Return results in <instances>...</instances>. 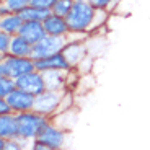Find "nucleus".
Returning a JSON list of instances; mask_svg holds the SVG:
<instances>
[{"mask_svg": "<svg viewBox=\"0 0 150 150\" xmlns=\"http://www.w3.org/2000/svg\"><path fill=\"white\" fill-rule=\"evenodd\" d=\"M36 70V62L33 57H20V56H7L0 57V75L2 77H11L18 79L28 72Z\"/></svg>", "mask_w": 150, "mask_h": 150, "instance_id": "4", "label": "nucleus"}, {"mask_svg": "<svg viewBox=\"0 0 150 150\" xmlns=\"http://www.w3.org/2000/svg\"><path fill=\"white\" fill-rule=\"evenodd\" d=\"M8 13H11V11L8 10V8L5 7L4 4H0V16H4V15H8Z\"/></svg>", "mask_w": 150, "mask_h": 150, "instance_id": "26", "label": "nucleus"}, {"mask_svg": "<svg viewBox=\"0 0 150 150\" xmlns=\"http://www.w3.org/2000/svg\"><path fill=\"white\" fill-rule=\"evenodd\" d=\"M64 93H65V90H46V91H42L34 100V111L52 119L57 114V109H59V105L62 101Z\"/></svg>", "mask_w": 150, "mask_h": 150, "instance_id": "5", "label": "nucleus"}, {"mask_svg": "<svg viewBox=\"0 0 150 150\" xmlns=\"http://www.w3.org/2000/svg\"><path fill=\"white\" fill-rule=\"evenodd\" d=\"M15 90H16V80L11 79V77H2L0 75V98H7Z\"/></svg>", "mask_w": 150, "mask_h": 150, "instance_id": "19", "label": "nucleus"}, {"mask_svg": "<svg viewBox=\"0 0 150 150\" xmlns=\"http://www.w3.org/2000/svg\"><path fill=\"white\" fill-rule=\"evenodd\" d=\"M42 23H44L46 34H51V36H67L70 33V28L67 25L65 16H59V15L51 13Z\"/></svg>", "mask_w": 150, "mask_h": 150, "instance_id": "12", "label": "nucleus"}, {"mask_svg": "<svg viewBox=\"0 0 150 150\" xmlns=\"http://www.w3.org/2000/svg\"><path fill=\"white\" fill-rule=\"evenodd\" d=\"M16 121H18V132H20L18 137L26 147H31L33 142L42 132V129L51 122V117L39 114L33 109V111H26V112H18Z\"/></svg>", "mask_w": 150, "mask_h": 150, "instance_id": "1", "label": "nucleus"}, {"mask_svg": "<svg viewBox=\"0 0 150 150\" xmlns=\"http://www.w3.org/2000/svg\"><path fill=\"white\" fill-rule=\"evenodd\" d=\"M23 21L25 20L21 18L20 13H8V15L0 16V31L15 36V34L20 33V28H21Z\"/></svg>", "mask_w": 150, "mask_h": 150, "instance_id": "16", "label": "nucleus"}, {"mask_svg": "<svg viewBox=\"0 0 150 150\" xmlns=\"http://www.w3.org/2000/svg\"><path fill=\"white\" fill-rule=\"evenodd\" d=\"M5 100H7L8 105L11 106L13 112H15V114H18V112L33 111L36 96H34L33 93H28V91H25V90H21V88H18V86H16V90L11 91V93L8 95Z\"/></svg>", "mask_w": 150, "mask_h": 150, "instance_id": "9", "label": "nucleus"}, {"mask_svg": "<svg viewBox=\"0 0 150 150\" xmlns=\"http://www.w3.org/2000/svg\"><path fill=\"white\" fill-rule=\"evenodd\" d=\"M10 42H11V34L0 31V57L8 54V51H10Z\"/></svg>", "mask_w": 150, "mask_h": 150, "instance_id": "22", "label": "nucleus"}, {"mask_svg": "<svg viewBox=\"0 0 150 150\" xmlns=\"http://www.w3.org/2000/svg\"><path fill=\"white\" fill-rule=\"evenodd\" d=\"M18 34L23 36L26 41H30L34 46L38 41H41L42 38L46 36L44 23L42 21H23Z\"/></svg>", "mask_w": 150, "mask_h": 150, "instance_id": "11", "label": "nucleus"}, {"mask_svg": "<svg viewBox=\"0 0 150 150\" xmlns=\"http://www.w3.org/2000/svg\"><path fill=\"white\" fill-rule=\"evenodd\" d=\"M67 36H51L46 34L41 41H38L33 47V59H42V57L52 56V54L62 52L67 44Z\"/></svg>", "mask_w": 150, "mask_h": 150, "instance_id": "6", "label": "nucleus"}, {"mask_svg": "<svg viewBox=\"0 0 150 150\" xmlns=\"http://www.w3.org/2000/svg\"><path fill=\"white\" fill-rule=\"evenodd\" d=\"M33 47L34 46L30 41H26L23 36L15 34V36H11L8 54H11V56H20V57H33Z\"/></svg>", "mask_w": 150, "mask_h": 150, "instance_id": "15", "label": "nucleus"}, {"mask_svg": "<svg viewBox=\"0 0 150 150\" xmlns=\"http://www.w3.org/2000/svg\"><path fill=\"white\" fill-rule=\"evenodd\" d=\"M62 54L65 56L70 69H77L90 54L88 42H86V39H70V41H67Z\"/></svg>", "mask_w": 150, "mask_h": 150, "instance_id": "7", "label": "nucleus"}, {"mask_svg": "<svg viewBox=\"0 0 150 150\" xmlns=\"http://www.w3.org/2000/svg\"><path fill=\"white\" fill-rule=\"evenodd\" d=\"M95 8H100V10H108V7L111 5L112 0H88Z\"/></svg>", "mask_w": 150, "mask_h": 150, "instance_id": "24", "label": "nucleus"}, {"mask_svg": "<svg viewBox=\"0 0 150 150\" xmlns=\"http://www.w3.org/2000/svg\"><path fill=\"white\" fill-rule=\"evenodd\" d=\"M0 149L2 150H23L26 145L21 142L20 137L16 139H0Z\"/></svg>", "mask_w": 150, "mask_h": 150, "instance_id": "21", "label": "nucleus"}, {"mask_svg": "<svg viewBox=\"0 0 150 150\" xmlns=\"http://www.w3.org/2000/svg\"><path fill=\"white\" fill-rule=\"evenodd\" d=\"M52 11L47 10V8H39V7H34V5H28L26 8H23L20 11V15L25 21H44Z\"/></svg>", "mask_w": 150, "mask_h": 150, "instance_id": "17", "label": "nucleus"}, {"mask_svg": "<svg viewBox=\"0 0 150 150\" xmlns=\"http://www.w3.org/2000/svg\"><path fill=\"white\" fill-rule=\"evenodd\" d=\"M10 112H13L11 106L8 105V101L5 98H0V114H10Z\"/></svg>", "mask_w": 150, "mask_h": 150, "instance_id": "25", "label": "nucleus"}, {"mask_svg": "<svg viewBox=\"0 0 150 150\" xmlns=\"http://www.w3.org/2000/svg\"><path fill=\"white\" fill-rule=\"evenodd\" d=\"M96 10L98 8H95L88 0H75L70 13L65 16L67 25L70 28V33H83V34L90 33Z\"/></svg>", "mask_w": 150, "mask_h": 150, "instance_id": "2", "label": "nucleus"}, {"mask_svg": "<svg viewBox=\"0 0 150 150\" xmlns=\"http://www.w3.org/2000/svg\"><path fill=\"white\" fill-rule=\"evenodd\" d=\"M16 86L21 88V90L28 91V93H33L34 96L41 95L42 91H46V83H44V77H42V72L39 70H33L28 72V74L21 75L16 79Z\"/></svg>", "mask_w": 150, "mask_h": 150, "instance_id": "8", "label": "nucleus"}, {"mask_svg": "<svg viewBox=\"0 0 150 150\" xmlns=\"http://www.w3.org/2000/svg\"><path fill=\"white\" fill-rule=\"evenodd\" d=\"M0 4H4L11 13H20L23 8L31 5V0H0Z\"/></svg>", "mask_w": 150, "mask_h": 150, "instance_id": "20", "label": "nucleus"}, {"mask_svg": "<svg viewBox=\"0 0 150 150\" xmlns=\"http://www.w3.org/2000/svg\"><path fill=\"white\" fill-rule=\"evenodd\" d=\"M54 4H56V0H31V5L39 8H47V10H51Z\"/></svg>", "mask_w": 150, "mask_h": 150, "instance_id": "23", "label": "nucleus"}, {"mask_svg": "<svg viewBox=\"0 0 150 150\" xmlns=\"http://www.w3.org/2000/svg\"><path fill=\"white\" fill-rule=\"evenodd\" d=\"M36 70L44 72V70H70V65H69L67 59L62 52L52 54V56L42 57V59H36Z\"/></svg>", "mask_w": 150, "mask_h": 150, "instance_id": "10", "label": "nucleus"}, {"mask_svg": "<svg viewBox=\"0 0 150 150\" xmlns=\"http://www.w3.org/2000/svg\"><path fill=\"white\" fill-rule=\"evenodd\" d=\"M67 75L69 70H44L42 77H44V83L47 90H67Z\"/></svg>", "mask_w": 150, "mask_h": 150, "instance_id": "13", "label": "nucleus"}, {"mask_svg": "<svg viewBox=\"0 0 150 150\" xmlns=\"http://www.w3.org/2000/svg\"><path fill=\"white\" fill-rule=\"evenodd\" d=\"M67 132L64 127H60L51 119V122L42 129L36 140L33 142L31 149L34 150H57L62 149L67 142Z\"/></svg>", "mask_w": 150, "mask_h": 150, "instance_id": "3", "label": "nucleus"}, {"mask_svg": "<svg viewBox=\"0 0 150 150\" xmlns=\"http://www.w3.org/2000/svg\"><path fill=\"white\" fill-rule=\"evenodd\" d=\"M18 132V121L16 114H0V139H16Z\"/></svg>", "mask_w": 150, "mask_h": 150, "instance_id": "14", "label": "nucleus"}, {"mask_svg": "<svg viewBox=\"0 0 150 150\" xmlns=\"http://www.w3.org/2000/svg\"><path fill=\"white\" fill-rule=\"evenodd\" d=\"M74 2L75 0H56V4L52 5L51 11L54 15H59V16H67L70 13L72 7H74Z\"/></svg>", "mask_w": 150, "mask_h": 150, "instance_id": "18", "label": "nucleus"}]
</instances>
